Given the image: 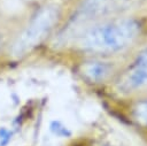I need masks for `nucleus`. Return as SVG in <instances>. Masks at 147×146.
<instances>
[{"label":"nucleus","instance_id":"obj_1","mask_svg":"<svg viewBox=\"0 0 147 146\" xmlns=\"http://www.w3.org/2000/svg\"><path fill=\"white\" fill-rule=\"evenodd\" d=\"M140 23L134 18H119L87 29L78 40L82 49L96 54H111L123 51L139 38Z\"/></svg>","mask_w":147,"mask_h":146},{"label":"nucleus","instance_id":"obj_2","mask_svg":"<svg viewBox=\"0 0 147 146\" xmlns=\"http://www.w3.org/2000/svg\"><path fill=\"white\" fill-rule=\"evenodd\" d=\"M60 17L61 8L56 3H47L39 8L16 37L11 54L20 57L40 45L54 30Z\"/></svg>","mask_w":147,"mask_h":146},{"label":"nucleus","instance_id":"obj_3","mask_svg":"<svg viewBox=\"0 0 147 146\" xmlns=\"http://www.w3.org/2000/svg\"><path fill=\"white\" fill-rule=\"evenodd\" d=\"M122 85L124 89L131 91L147 89V48H145L130 66Z\"/></svg>","mask_w":147,"mask_h":146},{"label":"nucleus","instance_id":"obj_4","mask_svg":"<svg viewBox=\"0 0 147 146\" xmlns=\"http://www.w3.org/2000/svg\"><path fill=\"white\" fill-rule=\"evenodd\" d=\"M84 74L92 80H99L108 74V67L101 62H91L84 66Z\"/></svg>","mask_w":147,"mask_h":146},{"label":"nucleus","instance_id":"obj_5","mask_svg":"<svg viewBox=\"0 0 147 146\" xmlns=\"http://www.w3.org/2000/svg\"><path fill=\"white\" fill-rule=\"evenodd\" d=\"M133 120L142 126H147V99L137 102L132 108Z\"/></svg>","mask_w":147,"mask_h":146},{"label":"nucleus","instance_id":"obj_6","mask_svg":"<svg viewBox=\"0 0 147 146\" xmlns=\"http://www.w3.org/2000/svg\"><path fill=\"white\" fill-rule=\"evenodd\" d=\"M0 45H1V38H0Z\"/></svg>","mask_w":147,"mask_h":146}]
</instances>
